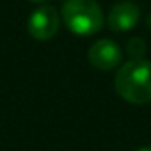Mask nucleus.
<instances>
[{
	"label": "nucleus",
	"mask_w": 151,
	"mask_h": 151,
	"mask_svg": "<svg viewBox=\"0 0 151 151\" xmlns=\"http://www.w3.org/2000/svg\"><path fill=\"white\" fill-rule=\"evenodd\" d=\"M116 93L128 103L146 105L151 101V60H128L119 66L114 78Z\"/></svg>",
	"instance_id": "1"
},
{
	"label": "nucleus",
	"mask_w": 151,
	"mask_h": 151,
	"mask_svg": "<svg viewBox=\"0 0 151 151\" xmlns=\"http://www.w3.org/2000/svg\"><path fill=\"white\" fill-rule=\"evenodd\" d=\"M60 18L75 36L98 34L105 25V16L96 0H66Z\"/></svg>",
	"instance_id": "2"
},
{
	"label": "nucleus",
	"mask_w": 151,
	"mask_h": 151,
	"mask_svg": "<svg viewBox=\"0 0 151 151\" xmlns=\"http://www.w3.org/2000/svg\"><path fill=\"white\" fill-rule=\"evenodd\" d=\"M60 27V16L55 11V7L52 6H41L36 11H32V14L29 16L27 22V29L29 34L37 39V41H48L52 39Z\"/></svg>",
	"instance_id": "3"
},
{
	"label": "nucleus",
	"mask_w": 151,
	"mask_h": 151,
	"mask_svg": "<svg viewBox=\"0 0 151 151\" xmlns=\"http://www.w3.org/2000/svg\"><path fill=\"white\" fill-rule=\"evenodd\" d=\"M89 62L101 71H110L117 68L123 60L121 46L112 39H98L89 48Z\"/></svg>",
	"instance_id": "4"
},
{
	"label": "nucleus",
	"mask_w": 151,
	"mask_h": 151,
	"mask_svg": "<svg viewBox=\"0 0 151 151\" xmlns=\"http://www.w3.org/2000/svg\"><path fill=\"white\" fill-rule=\"evenodd\" d=\"M140 11L132 2H119L116 4L107 18V25L112 32H128L139 25Z\"/></svg>",
	"instance_id": "5"
},
{
	"label": "nucleus",
	"mask_w": 151,
	"mask_h": 151,
	"mask_svg": "<svg viewBox=\"0 0 151 151\" xmlns=\"http://www.w3.org/2000/svg\"><path fill=\"white\" fill-rule=\"evenodd\" d=\"M126 53L130 60H142L146 55V41L142 37H132L126 43Z\"/></svg>",
	"instance_id": "6"
},
{
	"label": "nucleus",
	"mask_w": 151,
	"mask_h": 151,
	"mask_svg": "<svg viewBox=\"0 0 151 151\" xmlns=\"http://www.w3.org/2000/svg\"><path fill=\"white\" fill-rule=\"evenodd\" d=\"M146 25H147V29H151V14L147 16V22H146Z\"/></svg>",
	"instance_id": "7"
},
{
	"label": "nucleus",
	"mask_w": 151,
	"mask_h": 151,
	"mask_svg": "<svg viewBox=\"0 0 151 151\" xmlns=\"http://www.w3.org/2000/svg\"><path fill=\"white\" fill-rule=\"evenodd\" d=\"M137 151H151V147H147V146H146V147H139Z\"/></svg>",
	"instance_id": "8"
},
{
	"label": "nucleus",
	"mask_w": 151,
	"mask_h": 151,
	"mask_svg": "<svg viewBox=\"0 0 151 151\" xmlns=\"http://www.w3.org/2000/svg\"><path fill=\"white\" fill-rule=\"evenodd\" d=\"M29 2H34V4H39V2H48V0H29Z\"/></svg>",
	"instance_id": "9"
}]
</instances>
